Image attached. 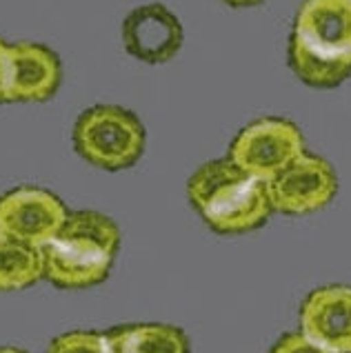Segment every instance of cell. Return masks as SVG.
Masks as SVG:
<instances>
[{
  "label": "cell",
  "mask_w": 351,
  "mask_h": 353,
  "mask_svg": "<svg viewBox=\"0 0 351 353\" xmlns=\"http://www.w3.org/2000/svg\"><path fill=\"white\" fill-rule=\"evenodd\" d=\"M287 58L307 87L343 85L351 76V0H305L294 18Z\"/></svg>",
  "instance_id": "1"
},
{
  "label": "cell",
  "mask_w": 351,
  "mask_h": 353,
  "mask_svg": "<svg viewBox=\"0 0 351 353\" xmlns=\"http://www.w3.org/2000/svg\"><path fill=\"white\" fill-rule=\"evenodd\" d=\"M187 196L209 229L223 236L256 231L274 214L265 180L247 174L229 156L200 165L187 183Z\"/></svg>",
  "instance_id": "2"
},
{
  "label": "cell",
  "mask_w": 351,
  "mask_h": 353,
  "mask_svg": "<svg viewBox=\"0 0 351 353\" xmlns=\"http://www.w3.org/2000/svg\"><path fill=\"white\" fill-rule=\"evenodd\" d=\"M120 249V229L94 209L69 211L58 234L43 247L45 278L60 289H89L105 282Z\"/></svg>",
  "instance_id": "3"
},
{
  "label": "cell",
  "mask_w": 351,
  "mask_h": 353,
  "mask_svg": "<svg viewBox=\"0 0 351 353\" xmlns=\"http://www.w3.org/2000/svg\"><path fill=\"white\" fill-rule=\"evenodd\" d=\"M74 149L85 163L105 171L136 165L145 151V127L140 118L118 105H94L74 125Z\"/></svg>",
  "instance_id": "4"
},
{
  "label": "cell",
  "mask_w": 351,
  "mask_h": 353,
  "mask_svg": "<svg viewBox=\"0 0 351 353\" xmlns=\"http://www.w3.org/2000/svg\"><path fill=\"white\" fill-rule=\"evenodd\" d=\"M303 151V131L292 120L258 118L238 131L227 156L247 174L269 183Z\"/></svg>",
  "instance_id": "5"
},
{
  "label": "cell",
  "mask_w": 351,
  "mask_h": 353,
  "mask_svg": "<svg viewBox=\"0 0 351 353\" xmlns=\"http://www.w3.org/2000/svg\"><path fill=\"white\" fill-rule=\"evenodd\" d=\"M274 211L307 216L325 209L336 198L338 176L327 158L303 151L267 183Z\"/></svg>",
  "instance_id": "6"
},
{
  "label": "cell",
  "mask_w": 351,
  "mask_h": 353,
  "mask_svg": "<svg viewBox=\"0 0 351 353\" xmlns=\"http://www.w3.org/2000/svg\"><path fill=\"white\" fill-rule=\"evenodd\" d=\"M56 194L40 187H16L0 196V234L43 249L67 218Z\"/></svg>",
  "instance_id": "7"
},
{
  "label": "cell",
  "mask_w": 351,
  "mask_h": 353,
  "mask_svg": "<svg viewBox=\"0 0 351 353\" xmlns=\"http://www.w3.org/2000/svg\"><path fill=\"white\" fill-rule=\"evenodd\" d=\"M185 32L178 16L160 3L136 7L123 20V45L129 56L147 65H163L183 47Z\"/></svg>",
  "instance_id": "8"
},
{
  "label": "cell",
  "mask_w": 351,
  "mask_h": 353,
  "mask_svg": "<svg viewBox=\"0 0 351 353\" xmlns=\"http://www.w3.org/2000/svg\"><path fill=\"white\" fill-rule=\"evenodd\" d=\"M300 331L332 353H351V287L325 285L307 294L298 311Z\"/></svg>",
  "instance_id": "9"
},
{
  "label": "cell",
  "mask_w": 351,
  "mask_h": 353,
  "mask_svg": "<svg viewBox=\"0 0 351 353\" xmlns=\"http://www.w3.org/2000/svg\"><path fill=\"white\" fill-rule=\"evenodd\" d=\"M63 80L60 58L45 45H9V103H45Z\"/></svg>",
  "instance_id": "10"
},
{
  "label": "cell",
  "mask_w": 351,
  "mask_h": 353,
  "mask_svg": "<svg viewBox=\"0 0 351 353\" xmlns=\"http://www.w3.org/2000/svg\"><path fill=\"white\" fill-rule=\"evenodd\" d=\"M114 353H192L189 336L163 322H138L107 331Z\"/></svg>",
  "instance_id": "11"
},
{
  "label": "cell",
  "mask_w": 351,
  "mask_h": 353,
  "mask_svg": "<svg viewBox=\"0 0 351 353\" xmlns=\"http://www.w3.org/2000/svg\"><path fill=\"white\" fill-rule=\"evenodd\" d=\"M45 278L43 249L0 234V291H20Z\"/></svg>",
  "instance_id": "12"
},
{
  "label": "cell",
  "mask_w": 351,
  "mask_h": 353,
  "mask_svg": "<svg viewBox=\"0 0 351 353\" xmlns=\"http://www.w3.org/2000/svg\"><path fill=\"white\" fill-rule=\"evenodd\" d=\"M47 353H114L107 334L96 331H72L52 340Z\"/></svg>",
  "instance_id": "13"
},
{
  "label": "cell",
  "mask_w": 351,
  "mask_h": 353,
  "mask_svg": "<svg viewBox=\"0 0 351 353\" xmlns=\"http://www.w3.org/2000/svg\"><path fill=\"white\" fill-rule=\"evenodd\" d=\"M269 353H332V351L318 345L309 336H305L303 331H294V334H285L283 338H278Z\"/></svg>",
  "instance_id": "14"
},
{
  "label": "cell",
  "mask_w": 351,
  "mask_h": 353,
  "mask_svg": "<svg viewBox=\"0 0 351 353\" xmlns=\"http://www.w3.org/2000/svg\"><path fill=\"white\" fill-rule=\"evenodd\" d=\"M9 103V45L0 40V105Z\"/></svg>",
  "instance_id": "15"
},
{
  "label": "cell",
  "mask_w": 351,
  "mask_h": 353,
  "mask_svg": "<svg viewBox=\"0 0 351 353\" xmlns=\"http://www.w3.org/2000/svg\"><path fill=\"white\" fill-rule=\"evenodd\" d=\"M225 3L232 7H254L258 3H263V0H225Z\"/></svg>",
  "instance_id": "16"
},
{
  "label": "cell",
  "mask_w": 351,
  "mask_h": 353,
  "mask_svg": "<svg viewBox=\"0 0 351 353\" xmlns=\"http://www.w3.org/2000/svg\"><path fill=\"white\" fill-rule=\"evenodd\" d=\"M0 353H27V351L16 349V347H0Z\"/></svg>",
  "instance_id": "17"
}]
</instances>
